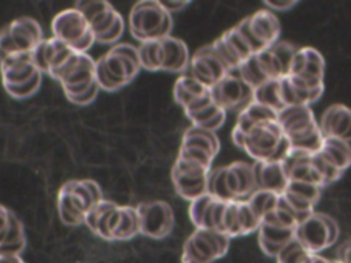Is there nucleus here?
Returning a JSON list of instances; mask_svg holds the SVG:
<instances>
[{
  "label": "nucleus",
  "instance_id": "1",
  "mask_svg": "<svg viewBox=\"0 0 351 263\" xmlns=\"http://www.w3.org/2000/svg\"><path fill=\"white\" fill-rule=\"evenodd\" d=\"M85 225L106 241H128L140 233L136 207L103 199L86 215Z\"/></svg>",
  "mask_w": 351,
  "mask_h": 263
},
{
  "label": "nucleus",
  "instance_id": "2",
  "mask_svg": "<svg viewBox=\"0 0 351 263\" xmlns=\"http://www.w3.org/2000/svg\"><path fill=\"white\" fill-rule=\"evenodd\" d=\"M140 68L137 48L119 42L96 60L95 78L100 89L115 92L130 84Z\"/></svg>",
  "mask_w": 351,
  "mask_h": 263
},
{
  "label": "nucleus",
  "instance_id": "3",
  "mask_svg": "<svg viewBox=\"0 0 351 263\" xmlns=\"http://www.w3.org/2000/svg\"><path fill=\"white\" fill-rule=\"evenodd\" d=\"M103 199V192L93 179L67 181L58 193L59 218L67 226H80L85 223L88 212Z\"/></svg>",
  "mask_w": 351,
  "mask_h": 263
},
{
  "label": "nucleus",
  "instance_id": "4",
  "mask_svg": "<svg viewBox=\"0 0 351 263\" xmlns=\"http://www.w3.org/2000/svg\"><path fill=\"white\" fill-rule=\"evenodd\" d=\"M141 68L148 71L182 73L189 67L191 55L186 44L177 37L140 42L137 47Z\"/></svg>",
  "mask_w": 351,
  "mask_h": 263
},
{
  "label": "nucleus",
  "instance_id": "5",
  "mask_svg": "<svg viewBox=\"0 0 351 263\" xmlns=\"http://www.w3.org/2000/svg\"><path fill=\"white\" fill-rule=\"evenodd\" d=\"M4 90L14 99L22 100L37 93L43 73L33 62L32 53L11 55L0 60Z\"/></svg>",
  "mask_w": 351,
  "mask_h": 263
},
{
  "label": "nucleus",
  "instance_id": "6",
  "mask_svg": "<svg viewBox=\"0 0 351 263\" xmlns=\"http://www.w3.org/2000/svg\"><path fill=\"white\" fill-rule=\"evenodd\" d=\"M128 23L132 36L140 42L169 37L173 29L171 14L156 0L136 3L129 14Z\"/></svg>",
  "mask_w": 351,
  "mask_h": 263
},
{
  "label": "nucleus",
  "instance_id": "7",
  "mask_svg": "<svg viewBox=\"0 0 351 263\" xmlns=\"http://www.w3.org/2000/svg\"><path fill=\"white\" fill-rule=\"evenodd\" d=\"M74 7L86 19L97 44H117L122 37L125 32V21L108 1H78Z\"/></svg>",
  "mask_w": 351,
  "mask_h": 263
},
{
  "label": "nucleus",
  "instance_id": "8",
  "mask_svg": "<svg viewBox=\"0 0 351 263\" xmlns=\"http://www.w3.org/2000/svg\"><path fill=\"white\" fill-rule=\"evenodd\" d=\"M43 40V29L36 19L16 18L0 30V60L11 55L32 53Z\"/></svg>",
  "mask_w": 351,
  "mask_h": 263
},
{
  "label": "nucleus",
  "instance_id": "9",
  "mask_svg": "<svg viewBox=\"0 0 351 263\" xmlns=\"http://www.w3.org/2000/svg\"><path fill=\"white\" fill-rule=\"evenodd\" d=\"M230 238L217 230L195 229L182 247L181 263H214L226 255Z\"/></svg>",
  "mask_w": 351,
  "mask_h": 263
},
{
  "label": "nucleus",
  "instance_id": "10",
  "mask_svg": "<svg viewBox=\"0 0 351 263\" xmlns=\"http://www.w3.org/2000/svg\"><path fill=\"white\" fill-rule=\"evenodd\" d=\"M210 171L211 166L178 153L171 167V181L176 192L188 201L206 195Z\"/></svg>",
  "mask_w": 351,
  "mask_h": 263
},
{
  "label": "nucleus",
  "instance_id": "11",
  "mask_svg": "<svg viewBox=\"0 0 351 263\" xmlns=\"http://www.w3.org/2000/svg\"><path fill=\"white\" fill-rule=\"evenodd\" d=\"M53 37L77 52H86L95 42V34L84 15L75 8H66L52 19Z\"/></svg>",
  "mask_w": 351,
  "mask_h": 263
},
{
  "label": "nucleus",
  "instance_id": "12",
  "mask_svg": "<svg viewBox=\"0 0 351 263\" xmlns=\"http://www.w3.org/2000/svg\"><path fill=\"white\" fill-rule=\"evenodd\" d=\"M340 234L337 222L324 212H313L307 219L300 222L295 229V238L311 253L333 245Z\"/></svg>",
  "mask_w": 351,
  "mask_h": 263
},
{
  "label": "nucleus",
  "instance_id": "13",
  "mask_svg": "<svg viewBox=\"0 0 351 263\" xmlns=\"http://www.w3.org/2000/svg\"><path fill=\"white\" fill-rule=\"evenodd\" d=\"M95 66L96 60L86 52H75L56 74L53 79L60 82L69 101L88 92L97 84L95 78Z\"/></svg>",
  "mask_w": 351,
  "mask_h": 263
},
{
  "label": "nucleus",
  "instance_id": "14",
  "mask_svg": "<svg viewBox=\"0 0 351 263\" xmlns=\"http://www.w3.org/2000/svg\"><path fill=\"white\" fill-rule=\"evenodd\" d=\"M236 27L251 45L254 53H259L274 45L281 32L277 16L267 8L244 18Z\"/></svg>",
  "mask_w": 351,
  "mask_h": 263
},
{
  "label": "nucleus",
  "instance_id": "15",
  "mask_svg": "<svg viewBox=\"0 0 351 263\" xmlns=\"http://www.w3.org/2000/svg\"><path fill=\"white\" fill-rule=\"evenodd\" d=\"M285 134L278 121L258 123L245 134L241 149H244L255 162L273 160Z\"/></svg>",
  "mask_w": 351,
  "mask_h": 263
},
{
  "label": "nucleus",
  "instance_id": "16",
  "mask_svg": "<svg viewBox=\"0 0 351 263\" xmlns=\"http://www.w3.org/2000/svg\"><path fill=\"white\" fill-rule=\"evenodd\" d=\"M140 233L160 240L167 237L174 226V212L169 203L163 200L141 201L136 205Z\"/></svg>",
  "mask_w": 351,
  "mask_h": 263
},
{
  "label": "nucleus",
  "instance_id": "17",
  "mask_svg": "<svg viewBox=\"0 0 351 263\" xmlns=\"http://www.w3.org/2000/svg\"><path fill=\"white\" fill-rule=\"evenodd\" d=\"M210 92L214 103L226 112L237 111L240 114L254 101V89L234 71L213 85Z\"/></svg>",
  "mask_w": 351,
  "mask_h": 263
},
{
  "label": "nucleus",
  "instance_id": "18",
  "mask_svg": "<svg viewBox=\"0 0 351 263\" xmlns=\"http://www.w3.org/2000/svg\"><path fill=\"white\" fill-rule=\"evenodd\" d=\"M188 68L191 71V77L208 88L215 85L230 73L211 44L199 48L191 56Z\"/></svg>",
  "mask_w": 351,
  "mask_h": 263
},
{
  "label": "nucleus",
  "instance_id": "19",
  "mask_svg": "<svg viewBox=\"0 0 351 263\" xmlns=\"http://www.w3.org/2000/svg\"><path fill=\"white\" fill-rule=\"evenodd\" d=\"M26 242L21 219L10 208L0 204V255L21 256Z\"/></svg>",
  "mask_w": 351,
  "mask_h": 263
},
{
  "label": "nucleus",
  "instance_id": "20",
  "mask_svg": "<svg viewBox=\"0 0 351 263\" xmlns=\"http://www.w3.org/2000/svg\"><path fill=\"white\" fill-rule=\"evenodd\" d=\"M225 184L233 201L247 200L258 189L252 164L234 162L225 166Z\"/></svg>",
  "mask_w": 351,
  "mask_h": 263
},
{
  "label": "nucleus",
  "instance_id": "21",
  "mask_svg": "<svg viewBox=\"0 0 351 263\" xmlns=\"http://www.w3.org/2000/svg\"><path fill=\"white\" fill-rule=\"evenodd\" d=\"M252 167L258 189H265L280 195L287 189L289 177L282 162H255Z\"/></svg>",
  "mask_w": 351,
  "mask_h": 263
},
{
  "label": "nucleus",
  "instance_id": "22",
  "mask_svg": "<svg viewBox=\"0 0 351 263\" xmlns=\"http://www.w3.org/2000/svg\"><path fill=\"white\" fill-rule=\"evenodd\" d=\"M350 123H351V108L343 104L329 105L321 115V119L318 121V126L324 137H337V138L344 137Z\"/></svg>",
  "mask_w": 351,
  "mask_h": 263
},
{
  "label": "nucleus",
  "instance_id": "23",
  "mask_svg": "<svg viewBox=\"0 0 351 263\" xmlns=\"http://www.w3.org/2000/svg\"><path fill=\"white\" fill-rule=\"evenodd\" d=\"M259 245L262 251L269 255L276 258L280 251L292 240L295 238V229L289 227H281V226H273V225H266L261 223L259 226Z\"/></svg>",
  "mask_w": 351,
  "mask_h": 263
},
{
  "label": "nucleus",
  "instance_id": "24",
  "mask_svg": "<svg viewBox=\"0 0 351 263\" xmlns=\"http://www.w3.org/2000/svg\"><path fill=\"white\" fill-rule=\"evenodd\" d=\"M319 153L337 170L346 171L351 166V148L337 137H325Z\"/></svg>",
  "mask_w": 351,
  "mask_h": 263
},
{
  "label": "nucleus",
  "instance_id": "25",
  "mask_svg": "<svg viewBox=\"0 0 351 263\" xmlns=\"http://www.w3.org/2000/svg\"><path fill=\"white\" fill-rule=\"evenodd\" d=\"M210 90L208 86L203 85L197 79H195L191 75H181L177 78L174 88H173V95L174 100L182 107H188L191 103H193L196 99L200 96L206 95Z\"/></svg>",
  "mask_w": 351,
  "mask_h": 263
},
{
  "label": "nucleus",
  "instance_id": "26",
  "mask_svg": "<svg viewBox=\"0 0 351 263\" xmlns=\"http://www.w3.org/2000/svg\"><path fill=\"white\" fill-rule=\"evenodd\" d=\"M181 144L203 148L215 156L219 152V138L217 137L215 132H210L193 125L184 133Z\"/></svg>",
  "mask_w": 351,
  "mask_h": 263
},
{
  "label": "nucleus",
  "instance_id": "27",
  "mask_svg": "<svg viewBox=\"0 0 351 263\" xmlns=\"http://www.w3.org/2000/svg\"><path fill=\"white\" fill-rule=\"evenodd\" d=\"M254 101L263 104L277 112L285 108V104L280 95V79L266 81L261 86L254 89Z\"/></svg>",
  "mask_w": 351,
  "mask_h": 263
},
{
  "label": "nucleus",
  "instance_id": "28",
  "mask_svg": "<svg viewBox=\"0 0 351 263\" xmlns=\"http://www.w3.org/2000/svg\"><path fill=\"white\" fill-rule=\"evenodd\" d=\"M280 200V193H274L265 189H256L245 201L251 207L252 212L262 222V219L271 211L277 208Z\"/></svg>",
  "mask_w": 351,
  "mask_h": 263
},
{
  "label": "nucleus",
  "instance_id": "29",
  "mask_svg": "<svg viewBox=\"0 0 351 263\" xmlns=\"http://www.w3.org/2000/svg\"><path fill=\"white\" fill-rule=\"evenodd\" d=\"M313 255L296 238H292L276 256L277 263H311Z\"/></svg>",
  "mask_w": 351,
  "mask_h": 263
},
{
  "label": "nucleus",
  "instance_id": "30",
  "mask_svg": "<svg viewBox=\"0 0 351 263\" xmlns=\"http://www.w3.org/2000/svg\"><path fill=\"white\" fill-rule=\"evenodd\" d=\"M236 73L239 74V77L247 82L252 89L261 86L262 84H265L266 81H269L266 78V75L263 74V71L259 67V63L256 60V56L252 55L251 58H248L245 62H243L240 64V67L236 70Z\"/></svg>",
  "mask_w": 351,
  "mask_h": 263
},
{
  "label": "nucleus",
  "instance_id": "31",
  "mask_svg": "<svg viewBox=\"0 0 351 263\" xmlns=\"http://www.w3.org/2000/svg\"><path fill=\"white\" fill-rule=\"evenodd\" d=\"M219 231L226 234L229 238L241 236L240 223H239V201L225 203Z\"/></svg>",
  "mask_w": 351,
  "mask_h": 263
},
{
  "label": "nucleus",
  "instance_id": "32",
  "mask_svg": "<svg viewBox=\"0 0 351 263\" xmlns=\"http://www.w3.org/2000/svg\"><path fill=\"white\" fill-rule=\"evenodd\" d=\"M310 162L311 164L315 167V170L321 174L322 179H324V188L336 182L341 175H343V171L337 170L336 167H333L321 153L319 151L313 153L310 156Z\"/></svg>",
  "mask_w": 351,
  "mask_h": 263
},
{
  "label": "nucleus",
  "instance_id": "33",
  "mask_svg": "<svg viewBox=\"0 0 351 263\" xmlns=\"http://www.w3.org/2000/svg\"><path fill=\"white\" fill-rule=\"evenodd\" d=\"M321 186L318 185H314V184H308V182H303V181H293V179H289L288 185H287V189L288 192L313 203L314 205L317 204L319 196H321Z\"/></svg>",
  "mask_w": 351,
  "mask_h": 263
},
{
  "label": "nucleus",
  "instance_id": "34",
  "mask_svg": "<svg viewBox=\"0 0 351 263\" xmlns=\"http://www.w3.org/2000/svg\"><path fill=\"white\" fill-rule=\"evenodd\" d=\"M273 53L276 55L282 71H284V75L288 77L289 74V68H291V63L293 60V56L296 53V51L299 48H296L295 45L289 44V42H285V41H277L274 45L270 47Z\"/></svg>",
  "mask_w": 351,
  "mask_h": 263
},
{
  "label": "nucleus",
  "instance_id": "35",
  "mask_svg": "<svg viewBox=\"0 0 351 263\" xmlns=\"http://www.w3.org/2000/svg\"><path fill=\"white\" fill-rule=\"evenodd\" d=\"M239 223L241 236H247L255 230L259 229L261 221L256 218V215L252 212L251 207L245 200L239 201Z\"/></svg>",
  "mask_w": 351,
  "mask_h": 263
},
{
  "label": "nucleus",
  "instance_id": "36",
  "mask_svg": "<svg viewBox=\"0 0 351 263\" xmlns=\"http://www.w3.org/2000/svg\"><path fill=\"white\" fill-rule=\"evenodd\" d=\"M244 112L255 125L258 123H266V122H276L277 121V116H278V112L263 105V104H259L256 101H252L244 111Z\"/></svg>",
  "mask_w": 351,
  "mask_h": 263
},
{
  "label": "nucleus",
  "instance_id": "37",
  "mask_svg": "<svg viewBox=\"0 0 351 263\" xmlns=\"http://www.w3.org/2000/svg\"><path fill=\"white\" fill-rule=\"evenodd\" d=\"M337 263H351V241L343 242L337 249Z\"/></svg>",
  "mask_w": 351,
  "mask_h": 263
},
{
  "label": "nucleus",
  "instance_id": "38",
  "mask_svg": "<svg viewBox=\"0 0 351 263\" xmlns=\"http://www.w3.org/2000/svg\"><path fill=\"white\" fill-rule=\"evenodd\" d=\"M263 5L270 11H288L296 5V1H265Z\"/></svg>",
  "mask_w": 351,
  "mask_h": 263
},
{
  "label": "nucleus",
  "instance_id": "39",
  "mask_svg": "<svg viewBox=\"0 0 351 263\" xmlns=\"http://www.w3.org/2000/svg\"><path fill=\"white\" fill-rule=\"evenodd\" d=\"M162 5L171 14L182 11L185 7L189 5V1H160Z\"/></svg>",
  "mask_w": 351,
  "mask_h": 263
},
{
  "label": "nucleus",
  "instance_id": "40",
  "mask_svg": "<svg viewBox=\"0 0 351 263\" xmlns=\"http://www.w3.org/2000/svg\"><path fill=\"white\" fill-rule=\"evenodd\" d=\"M0 263H25L21 256L12 255H0Z\"/></svg>",
  "mask_w": 351,
  "mask_h": 263
},
{
  "label": "nucleus",
  "instance_id": "41",
  "mask_svg": "<svg viewBox=\"0 0 351 263\" xmlns=\"http://www.w3.org/2000/svg\"><path fill=\"white\" fill-rule=\"evenodd\" d=\"M311 263H336V260L330 262V260H328V259H325L319 255H313V262Z\"/></svg>",
  "mask_w": 351,
  "mask_h": 263
},
{
  "label": "nucleus",
  "instance_id": "42",
  "mask_svg": "<svg viewBox=\"0 0 351 263\" xmlns=\"http://www.w3.org/2000/svg\"><path fill=\"white\" fill-rule=\"evenodd\" d=\"M341 140H344L347 142L351 141V123H350V126H348V129H347V132H346V134H344V137Z\"/></svg>",
  "mask_w": 351,
  "mask_h": 263
},
{
  "label": "nucleus",
  "instance_id": "43",
  "mask_svg": "<svg viewBox=\"0 0 351 263\" xmlns=\"http://www.w3.org/2000/svg\"><path fill=\"white\" fill-rule=\"evenodd\" d=\"M347 144H348V147H350V148H351V141H348V142H347Z\"/></svg>",
  "mask_w": 351,
  "mask_h": 263
}]
</instances>
